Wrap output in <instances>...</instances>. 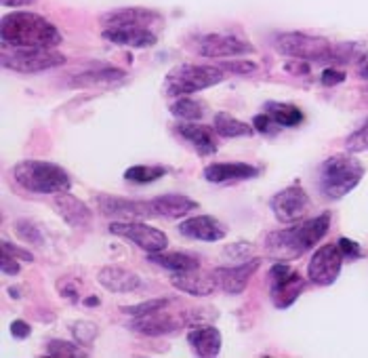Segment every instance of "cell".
Instances as JSON below:
<instances>
[{"label": "cell", "mask_w": 368, "mask_h": 358, "mask_svg": "<svg viewBox=\"0 0 368 358\" xmlns=\"http://www.w3.org/2000/svg\"><path fill=\"white\" fill-rule=\"evenodd\" d=\"M330 219H332L330 211H324L311 219L295 223L292 228H280L267 232L263 238L265 255H269L276 261H292L303 257L328 234Z\"/></svg>", "instance_id": "obj_1"}, {"label": "cell", "mask_w": 368, "mask_h": 358, "mask_svg": "<svg viewBox=\"0 0 368 358\" xmlns=\"http://www.w3.org/2000/svg\"><path fill=\"white\" fill-rule=\"evenodd\" d=\"M0 41L3 47L20 49V47H41V49H57L64 43L62 32L47 18L32 11H13L7 13L0 22Z\"/></svg>", "instance_id": "obj_2"}, {"label": "cell", "mask_w": 368, "mask_h": 358, "mask_svg": "<svg viewBox=\"0 0 368 358\" xmlns=\"http://www.w3.org/2000/svg\"><path fill=\"white\" fill-rule=\"evenodd\" d=\"M364 165L349 152V154H332L318 167L316 186L318 192L328 200H339L351 190L358 188V184L364 177Z\"/></svg>", "instance_id": "obj_3"}, {"label": "cell", "mask_w": 368, "mask_h": 358, "mask_svg": "<svg viewBox=\"0 0 368 358\" xmlns=\"http://www.w3.org/2000/svg\"><path fill=\"white\" fill-rule=\"evenodd\" d=\"M13 179L17 186H22L26 192L32 194H62L70 192L72 177L70 173L49 160H20L13 167Z\"/></svg>", "instance_id": "obj_4"}, {"label": "cell", "mask_w": 368, "mask_h": 358, "mask_svg": "<svg viewBox=\"0 0 368 358\" xmlns=\"http://www.w3.org/2000/svg\"><path fill=\"white\" fill-rule=\"evenodd\" d=\"M225 81V72L219 66L204 64H179L169 70L162 93L164 97H183L204 89H211Z\"/></svg>", "instance_id": "obj_5"}, {"label": "cell", "mask_w": 368, "mask_h": 358, "mask_svg": "<svg viewBox=\"0 0 368 358\" xmlns=\"http://www.w3.org/2000/svg\"><path fill=\"white\" fill-rule=\"evenodd\" d=\"M274 47L278 53L303 60L309 64H330L332 60V43L320 36H309L303 32H284L274 39Z\"/></svg>", "instance_id": "obj_6"}, {"label": "cell", "mask_w": 368, "mask_h": 358, "mask_svg": "<svg viewBox=\"0 0 368 358\" xmlns=\"http://www.w3.org/2000/svg\"><path fill=\"white\" fill-rule=\"evenodd\" d=\"M66 55L55 49H41V47H20L9 51L5 47L3 51V68L13 70L17 74H38L53 68H59L66 64Z\"/></svg>", "instance_id": "obj_7"}, {"label": "cell", "mask_w": 368, "mask_h": 358, "mask_svg": "<svg viewBox=\"0 0 368 358\" xmlns=\"http://www.w3.org/2000/svg\"><path fill=\"white\" fill-rule=\"evenodd\" d=\"M267 278H269V299L278 310L290 308L307 287V280L286 261H276L269 268Z\"/></svg>", "instance_id": "obj_8"}, {"label": "cell", "mask_w": 368, "mask_h": 358, "mask_svg": "<svg viewBox=\"0 0 368 358\" xmlns=\"http://www.w3.org/2000/svg\"><path fill=\"white\" fill-rule=\"evenodd\" d=\"M110 234L114 236H120V238H127L131 240L133 245H137L139 249H143L146 253H158V251H164L169 247V236L160 230V228H154V226H148L143 221H135V219H114L110 226H108Z\"/></svg>", "instance_id": "obj_9"}, {"label": "cell", "mask_w": 368, "mask_h": 358, "mask_svg": "<svg viewBox=\"0 0 368 358\" xmlns=\"http://www.w3.org/2000/svg\"><path fill=\"white\" fill-rule=\"evenodd\" d=\"M345 255L339 247V242L322 245L313 251L309 263H307V278L316 287H330L337 282L341 268H343Z\"/></svg>", "instance_id": "obj_10"}, {"label": "cell", "mask_w": 368, "mask_h": 358, "mask_svg": "<svg viewBox=\"0 0 368 358\" xmlns=\"http://www.w3.org/2000/svg\"><path fill=\"white\" fill-rule=\"evenodd\" d=\"M269 209L280 223H299L311 209V200L299 184H292L269 198Z\"/></svg>", "instance_id": "obj_11"}, {"label": "cell", "mask_w": 368, "mask_h": 358, "mask_svg": "<svg viewBox=\"0 0 368 358\" xmlns=\"http://www.w3.org/2000/svg\"><path fill=\"white\" fill-rule=\"evenodd\" d=\"M95 205H97L99 215L122 219V221L154 217L150 200H133V198H122V196H112V194H97Z\"/></svg>", "instance_id": "obj_12"}, {"label": "cell", "mask_w": 368, "mask_h": 358, "mask_svg": "<svg viewBox=\"0 0 368 358\" xmlns=\"http://www.w3.org/2000/svg\"><path fill=\"white\" fill-rule=\"evenodd\" d=\"M101 36L116 47H131V49H150V47H156L158 43L156 26H150V24H127V26L104 28Z\"/></svg>", "instance_id": "obj_13"}, {"label": "cell", "mask_w": 368, "mask_h": 358, "mask_svg": "<svg viewBox=\"0 0 368 358\" xmlns=\"http://www.w3.org/2000/svg\"><path fill=\"white\" fill-rule=\"evenodd\" d=\"M257 49L234 36V34H206L198 41V53L202 57L211 60H221V57H242V55H253Z\"/></svg>", "instance_id": "obj_14"}, {"label": "cell", "mask_w": 368, "mask_h": 358, "mask_svg": "<svg viewBox=\"0 0 368 358\" xmlns=\"http://www.w3.org/2000/svg\"><path fill=\"white\" fill-rule=\"evenodd\" d=\"M259 266H261V259L250 257V259H244L242 263H236V266H219L213 270V274H215L217 284L223 293L240 295L248 287V282L255 276V272L259 270Z\"/></svg>", "instance_id": "obj_15"}, {"label": "cell", "mask_w": 368, "mask_h": 358, "mask_svg": "<svg viewBox=\"0 0 368 358\" xmlns=\"http://www.w3.org/2000/svg\"><path fill=\"white\" fill-rule=\"evenodd\" d=\"M181 324H185V320L181 316L177 318L167 308H160V310H154L150 314L135 316L129 322V329L139 333V335H146V337H162V335L177 333L181 329Z\"/></svg>", "instance_id": "obj_16"}, {"label": "cell", "mask_w": 368, "mask_h": 358, "mask_svg": "<svg viewBox=\"0 0 368 358\" xmlns=\"http://www.w3.org/2000/svg\"><path fill=\"white\" fill-rule=\"evenodd\" d=\"M177 230L181 236L202 242H219L227 236V226L213 215H192L181 219Z\"/></svg>", "instance_id": "obj_17"}, {"label": "cell", "mask_w": 368, "mask_h": 358, "mask_svg": "<svg viewBox=\"0 0 368 358\" xmlns=\"http://www.w3.org/2000/svg\"><path fill=\"white\" fill-rule=\"evenodd\" d=\"M175 133L185 139L200 156H213L219 146H217V133L208 125H200L196 121H179L175 125Z\"/></svg>", "instance_id": "obj_18"}, {"label": "cell", "mask_w": 368, "mask_h": 358, "mask_svg": "<svg viewBox=\"0 0 368 358\" xmlns=\"http://www.w3.org/2000/svg\"><path fill=\"white\" fill-rule=\"evenodd\" d=\"M53 207H55L57 215L70 228L85 230V228H89L93 223V211H91V207L85 200H80L74 194H70V192L55 194L53 196Z\"/></svg>", "instance_id": "obj_19"}, {"label": "cell", "mask_w": 368, "mask_h": 358, "mask_svg": "<svg viewBox=\"0 0 368 358\" xmlns=\"http://www.w3.org/2000/svg\"><path fill=\"white\" fill-rule=\"evenodd\" d=\"M171 284H173L177 291L187 293V295H194V297L213 295L215 289L219 287L215 274H206V272H202L200 268H196V270H185V272H173Z\"/></svg>", "instance_id": "obj_20"}, {"label": "cell", "mask_w": 368, "mask_h": 358, "mask_svg": "<svg viewBox=\"0 0 368 358\" xmlns=\"http://www.w3.org/2000/svg\"><path fill=\"white\" fill-rule=\"evenodd\" d=\"M99 24L104 28L114 26H127V24H150V26H162L164 18L158 11L143 9V7H127V9H112L99 18Z\"/></svg>", "instance_id": "obj_21"}, {"label": "cell", "mask_w": 368, "mask_h": 358, "mask_svg": "<svg viewBox=\"0 0 368 358\" xmlns=\"http://www.w3.org/2000/svg\"><path fill=\"white\" fill-rule=\"evenodd\" d=\"M208 184H227V181H244L255 179L259 169L248 163H211L202 171Z\"/></svg>", "instance_id": "obj_22"}, {"label": "cell", "mask_w": 368, "mask_h": 358, "mask_svg": "<svg viewBox=\"0 0 368 358\" xmlns=\"http://www.w3.org/2000/svg\"><path fill=\"white\" fill-rule=\"evenodd\" d=\"M187 343L196 356L213 358L221 352L223 337L221 331L213 324H196L187 331Z\"/></svg>", "instance_id": "obj_23"}, {"label": "cell", "mask_w": 368, "mask_h": 358, "mask_svg": "<svg viewBox=\"0 0 368 358\" xmlns=\"http://www.w3.org/2000/svg\"><path fill=\"white\" fill-rule=\"evenodd\" d=\"M150 202H152V215L160 219H181L198 209V202L185 194H162L150 198Z\"/></svg>", "instance_id": "obj_24"}, {"label": "cell", "mask_w": 368, "mask_h": 358, "mask_svg": "<svg viewBox=\"0 0 368 358\" xmlns=\"http://www.w3.org/2000/svg\"><path fill=\"white\" fill-rule=\"evenodd\" d=\"M97 282L110 293H133L141 287L139 274L120 266H104L97 272Z\"/></svg>", "instance_id": "obj_25"}, {"label": "cell", "mask_w": 368, "mask_h": 358, "mask_svg": "<svg viewBox=\"0 0 368 358\" xmlns=\"http://www.w3.org/2000/svg\"><path fill=\"white\" fill-rule=\"evenodd\" d=\"M148 261L154 266H160L171 272H185V270H196L200 268V259L192 253L185 251H158V253H148Z\"/></svg>", "instance_id": "obj_26"}, {"label": "cell", "mask_w": 368, "mask_h": 358, "mask_svg": "<svg viewBox=\"0 0 368 358\" xmlns=\"http://www.w3.org/2000/svg\"><path fill=\"white\" fill-rule=\"evenodd\" d=\"M213 129L219 137L225 139H236V137H250L255 133L253 125L242 123L240 118L227 114V112H217L213 118Z\"/></svg>", "instance_id": "obj_27"}, {"label": "cell", "mask_w": 368, "mask_h": 358, "mask_svg": "<svg viewBox=\"0 0 368 358\" xmlns=\"http://www.w3.org/2000/svg\"><path fill=\"white\" fill-rule=\"evenodd\" d=\"M263 112L269 114L278 123V127H299L303 123V112L299 110V106L288 102H265Z\"/></svg>", "instance_id": "obj_28"}, {"label": "cell", "mask_w": 368, "mask_h": 358, "mask_svg": "<svg viewBox=\"0 0 368 358\" xmlns=\"http://www.w3.org/2000/svg\"><path fill=\"white\" fill-rule=\"evenodd\" d=\"M169 112L179 121H202L206 116V104L183 95L169 106Z\"/></svg>", "instance_id": "obj_29"}, {"label": "cell", "mask_w": 368, "mask_h": 358, "mask_svg": "<svg viewBox=\"0 0 368 358\" xmlns=\"http://www.w3.org/2000/svg\"><path fill=\"white\" fill-rule=\"evenodd\" d=\"M125 76H127L125 70H118V68H99V70L74 76L68 85L70 87H93V85H101V83H118Z\"/></svg>", "instance_id": "obj_30"}, {"label": "cell", "mask_w": 368, "mask_h": 358, "mask_svg": "<svg viewBox=\"0 0 368 358\" xmlns=\"http://www.w3.org/2000/svg\"><path fill=\"white\" fill-rule=\"evenodd\" d=\"M169 173V169L164 165H133L125 171V179L131 181V184H139V186H146V184H154L158 181L160 177H164Z\"/></svg>", "instance_id": "obj_31"}, {"label": "cell", "mask_w": 368, "mask_h": 358, "mask_svg": "<svg viewBox=\"0 0 368 358\" xmlns=\"http://www.w3.org/2000/svg\"><path fill=\"white\" fill-rule=\"evenodd\" d=\"M49 356L55 358H80V356H91L89 350L83 347L78 341H68V339H49L45 345Z\"/></svg>", "instance_id": "obj_32"}, {"label": "cell", "mask_w": 368, "mask_h": 358, "mask_svg": "<svg viewBox=\"0 0 368 358\" xmlns=\"http://www.w3.org/2000/svg\"><path fill=\"white\" fill-rule=\"evenodd\" d=\"M366 57V47L360 43H337L332 45L330 64H353Z\"/></svg>", "instance_id": "obj_33"}, {"label": "cell", "mask_w": 368, "mask_h": 358, "mask_svg": "<svg viewBox=\"0 0 368 358\" xmlns=\"http://www.w3.org/2000/svg\"><path fill=\"white\" fill-rule=\"evenodd\" d=\"M15 234L26 242V245H34V247H43L45 245V234L43 230L32 221V219H17L15 221Z\"/></svg>", "instance_id": "obj_34"}, {"label": "cell", "mask_w": 368, "mask_h": 358, "mask_svg": "<svg viewBox=\"0 0 368 358\" xmlns=\"http://www.w3.org/2000/svg\"><path fill=\"white\" fill-rule=\"evenodd\" d=\"M175 299L171 297H156V299H146L141 303H133V305H120V312L135 318V316H143V314H150L154 310H160V308H169Z\"/></svg>", "instance_id": "obj_35"}, {"label": "cell", "mask_w": 368, "mask_h": 358, "mask_svg": "<svg viewBox=\"0 0 368 358\" xmlns=\"http://www.w3.org/2000/svg\"><path fill=\"white\" fill-rule=\"evenodd\" d=\"M70 329H72L74 339L83 345H91L97 337V324L89 322V320H76L70 324Z\"/></svg>", "instance_id": "obj_36"}, {"label": "cell", "mask_w": 368, "mask_h": 358, "mask_svg": "<svg viewBox=\"0 0 368 358\" xmlns=\"http://www.w3.org/2000/svg\"><path fill=\"white\" fill-rule=\"evenodd\" d=\"M223 72H232L236 76H246V74H253L257 72V64L255 62H248V60H232V62H221L217 64Z\"/></svg>", "instance_id": "obj_37"}, {"label": "cell", "mask_w": 368, "mask_h": 358, "mask_svg": "<svg viewBox=\"0 0 368 358\" xmlns=\"http://www.w3.org/2000/svg\"><path fill=\"white\" fill-rule=\"evenodd\" d=\"M345 148H347V152H351V154L366 152V150H368V125H364V127L358 129L355 133H351V135L345 139Z\"/></svg>", "instance_id": "obj_38"}, {"label": "cell", "mask_w": 368, "mask_h": 358, "mask_svg": "<svg viewBox=\"0 0 368 358\" xmlns=\"http://www.w3.org/2000/svg\"><path fill=\"white\" fill-rule=\"evenodd\" d=\"M250 125H253V129H255L257 133H261V135H274V133L278 131V129L274 127V125H278V123H276L269 114H265V112L253 116V123H250Z\"/></svg>", "instance_id": "obj_39"}, {"label": "cell", "mask_w": 368, "mask_h": 358, "mask_svg": "<svg viewBox=\"0 0 368 358\" xmlns=\"http://www.w3.org/2000/svg\"><path fill=\"white\" fill-rule=\"evenodd\" d=\"M345 78H347V74H345L343 70L326 68V70L322 72V76H320V83H322L324 87H337V85L345 83Z\"/></svg>", "instance_id": "obj_40"}, {"label": "cell", "mask_w": 368, "mask_h": 358, "mask_svg": "<svg viewBox=\"0 0 368 358\" xmlns=\"http://www.w3.org/2000/svg\"><path fill=\"white\" fill-rule=\"evenodd\" d=\"M337 242H339V247H341L345 259H360V257H362V249H360V245H358L355 240H349V238L341 236Z\"/></svg>", "instance_id": "obj_41"}, {"label": "cell", "mask_w": 368, "mask_h": 358, "mask_svg": "<svg viewBox=\"0 0 368 358\" xmlns=\"http://www.w3.org/2000/svg\"><path fill=\"white\" fill-rule=\"evenodd\" d=\"M0 270H3V274H7V276H17L20 270H22L20 259L13 257V255L7 253V251H3V261H0Z\"/></svg>", "instance_id": "obj_42"}, {"label": "cell", "mask_w": 368, "mask_h": 358, "mask_svg": "<svg viewBox=\"0 0 368 358\" xmlns=\"http://www.w3.org/2000/svg\"><path fill=\"white\" fill-rule=\"evenodd\" d=\"M3 251L11 253V255H13V257H17L20 261H28V263H32V261H34V255H32L28 249H22V247L13 245V242H9V240H3Z\"/></svg>", "instance_id": "obj_43"}, {"label": "cell", "mask_w": 368, "mask_h": 358, "mask_svg": "<svg viewBox=\"0 0 368 358\" xmlns=\"http://www.w3.org/2000/svg\"><path fill=\"white\" fill-rule=\"evenodd\" d=\"M284 70L292 76H307L309 74V62L303 60H290L284 64Z\"/></svg>", "instance_id": "obj_44"}, {"label": "cell", "mask_w": 368, "mask_h": 358, "mask_svg": "<svg viewBox=\"0 0 368 358\" xmlns=\"http://www.w3.org/2000/svg\"><path fill=\"white\" fill-rule=\"evenodd\" d=\"M30 333H32V329H30V324L26 320H13L11 322V335L15 339H28Z\"/></svg>", "instance_id": "obj_45"}, {"label": "cell", "mask_w": 368, "mask_h": 358, "mask_svg": "<svg viewBox=\"0 0 368 358\" xmlns=\"http://www.w3.org/2000/svg\"><path fill=\"white\" fill-rule=\"evenodd\" d=\"M57 291L62 293V297H68L70 301H78V297H76V295H78V289H76V284H70L66 278L57 282Z\"/></svg>", "instance_id": "obj_46"}, {"label": "cell", "mask_w": 368, "mask_h": 358, "mask_svg": "<svg viewBox=\"0 0 368 358\" xmlns=\"http://www.w3.org/2000/svg\"><path fill=\"white\" fill-rule=\"evenodd\" d=\"M242 251H250V247H248L246 242H236V245H232V247H227V249H225V255L238 257Z\"/></svg>", "instance_id": "obj_47"}, {"label": "cell", "mask_w": 368, "mask_h": 358, "mask_svg": "<svg viewBox=\"0 0 368 358\" xmlns=\"http://www.w3.org/2000/svg\"><path fill=\"white\" fill-rule=\"evenodd\" d=\"M3 3V7H13V9H17V7H30V5H34L36 0H0Z\"/></svg>", "instance_id": "obj_48"}, {"label": "cell", "mask_w": 368, "mask_h": 358, "mask_svg": "<svg viewBox=\"0 0 368 358\" xmlns=\"http://www.w3.org/2000/svg\"><path fill=\"white\" fill-rule=\"evenodd\" d=\"M358 78L368 81V60H364V62L358 66Z\"/></svg>", "instance_id": "obj_49"}, {"label": "cell", "mask_w": 368, "mask_h": 358, "mask_svg": "<svg viewBox=\"0 0 368 358\" xmlns=\"http://www.w3.org/2000/svg\"><path fill=\"white\" fill-rule=\"evenodd\" d=\"M101 303V299L99 297H95V295H91V297H85L83 299V305H87V308H93V305H99Z\"/></svg>", "instance_id": "obj_50"}, {"label": "cell", "mask_w": 368, "mask_h": 358, "mask_svg": "<svg viewBox=\"0 0 368 358\" xmlns=\"http://www.w3.org/2000/svg\"><path fill=\"white\" fill-rule=\"evenodd\" d=\"M366 125H368V121H366Z\"/></svg>", "instance_id": "obj_51"}]
</instances>
